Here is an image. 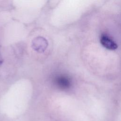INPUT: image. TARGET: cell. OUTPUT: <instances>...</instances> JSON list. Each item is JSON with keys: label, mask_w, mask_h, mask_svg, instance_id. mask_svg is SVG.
I'll use <instances>...</instances> for the list:
<instances>
[{"label": "cell", "mask_w": 121, "mask_h": 121, "mask_svg": "<svg viewBox=\"0 0 121 121\" xmlns=\"http://www.w3.org/2000/svg\"><path fill=\"white\" fill-rule=\"evenodd\" d=\"M100 42L104 47L109 50H115L118 47L117 44L110 37L105 35H101Z\"/></svg>", "instance_id": "2"}, {"label": "cell", "mask_w": 121, "mask_h": 121, "mask_svg": "<svg viewBox=\"0 0 121 121\" xmlns=\"http://www.w3.org/2000/svg\"><path fill=\"white\" fill-rule=\"evenodd\" d=\"M48 43L47 40L43 37H37L32 42V47L34 50L38 52H42L47 48Z\"/></svg>", "instance_id": "1"}, {"label": "cell", "mask_w": 121, "mask_h": 121, "mask_svg": "<svg viewBox=\"0 0 121 121\" xmlns=\"http://www.w3.org/2000/svg\"><path fill=\"white\" fill-rule=\"evenodd\" d=\"M2 63H3V59H2L1 56L0 54V66L1 65Z\"/></svg>", "instance_id": "4"}, {"label": "cell", "mask_w": 121, "mask_h": 121, "mask_svg": "<svg viewBox=\"0 0 121 121\" xmlns=\"http://www.w3.org/2000/svg\"><path fill=\"white\" fill-rule=\"evenodd\" d=\"M57 83L62 88H68L69 87L70 83L69 79L65 77L61 76L57 79Z\"/></svg>", "instance_id": "3"}]
</instances>
